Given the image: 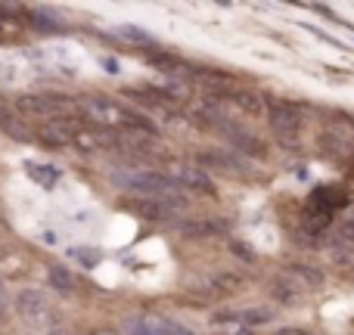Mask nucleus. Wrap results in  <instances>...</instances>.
<instances>
[{
	"mask_svg": "<svg viewBox=\"0 0 354 335\" xmlns=\"http://www.w3.org/2000/svg\"><path fill=\"white\" fill-rule=\"evenodd\" d=\"M3 128H6V134L19 137V140H25V137H28V131H25L22 124H16V122H12V118H6V122H3Z\"/></svg>",
	"mask_w": 354,
	"mask_h": 335,
	"instance_id": "nucleus-22",
	"label": "nucleus"
},
{
	"mask_svg": "<svg viewBox=\"0 0 354 335\" xmlns=\"http://www.w3.org/2000/svg\"><path fill=\"white\" fill-rule=\"evenodd\" d=\"M224 137L233 143V153H239V155H252V159H264L268 155V149H264V143L258 140L255 134H249L245 128H227L224 131Z\"/></svg>",
	"mask_w": 354,
	"mask_h": 335,
	"instance_id": "nucleus-9",
	"label": "nucleus"
},
{
	"mask_svg": "<svg viewBox=\"0 0 354 335\" xmlns=\"http://www.w3.org/2000/svg\"><path fill=\"white\" fill-rule=\"evenodd\" d=\"M199 162L208 168H224V171H230V174L243 168L236 155H227V153H199Z\"/></svg>",
	"mask_w": 354,
	"mask_h": 335,
	"instance_id": "nucleus-16",
	"label": "nucleus"
},
{
	"mask_svg": "<svg viewBox=\"0 0 354 335\" xmlns=\"http://www.w3.org/2000/svg\"><path fill=\"white\" fill-rule=\"evenodd\" d=\"M205 286L212 289L214 295H233L245 286V280L239 274H233V270H214V274H208Z\"/></svg>",
	"mask_w": 354,
	"mask_h": 335,
	"instance_id": "nucleus-13",
	"label": "nucleus"
},
{
	"mask_svg": "<svg viewBox=\"0 0 354 335\" xmlns=\"http://www.w3.org/2000/svg\"><path fill=\"white\" fill-rule=\"evenodd\" d=\"M47 280H50V286H53L59 295H75V289H78L75 274H72V270H66V267H50L47 270Z\"/></svg>",
	"mask_w": 354,
	"mask_h": 335,
	"instance_id": "nucleus-15",
	"label": "nucleus"
},
{
	"mask_svg": "<svg viewBox=\"0 0 354 335\" xmlns=\"http://www.w3.org/2000/svg\"><path fill=\"white\" fill-rule=\"evenodd\" d=\"M72 143L78 149H84V153H97V149L115 146V134H109V131H103V128H75Z\"/></svg>",
	"mask_w": 354,
	"mask_h": 335,
	"instance_id": "nucleus-11",
	"label": "nucleus"
},
{
	"mask_svg": "<svg viewBox=\"0 0 354 335\" xmlns=\"http://www.w3.org/2000/svg\"><path fill=\"white\" fill-rule=\"evenodd\" d=\"M16 311L22 314L28 323H35V326L50 323V317H53V311H50L47 298H44L41 292H35V289H25V292L16 295Z\"/></svg>",
	"mask_w": 354,
	"mask_h": 335,
	"instance_id": "nucleus-6",
	"label": "nucleus"
},
{
	"mask_svg": "<svg viewBox=\"0 0 354 335\" xmlns=\"http://www.w3.org/2000/svg\"><path fill=\"white\" fill-rule=\"evenodd\" d=\"M270 295H274L277 301H280V305H295V289L289 286L286 280H277V283H270Z\"/></svg>",
	"mask_w": 354,
	"mask_h": 335,
	"instance_id": "nucleus-20",
	"label": "nucleus"
},
{
	"mask_svg": "<svg viewBox=\"0 0 354 335\" xmlns=\"http://www.w3.org/2000/svg\"><path fill=\"white\" fill-rule=\"evenodd\" d=\"M28 174L35 177L37 183H44V186H50V183H56V177H59V171L50 168V165H28Z\"/></svg>",
	"mask_w": 354,
	"mask_h": 335,
	"instance_id": "nucleus-21",
	"label": "nucleus"
},
{
	"mask_svg": "<svg viewBox=\"0 0 354 335\" xmlns=\"http://www.w3.org/2000/svg\"><path fill=\"white\" fill-rule=\"evenodd\" d=\"M10 301V295H6V283L0 280V311H3V305Z\"/></svg>",
	"mask_w": 354,
	"mask_h": 335,
	"instance_id": "nucleus-27",
	"label": "nucleus"
},
{
	"mask_svg": "<svg viewBox=\"0 0 354 335\" xmlns=\"http://www.w3.org/2000/svg\"><path fill=\"white\" fill-rule=\"evenodd\" d=\"M84 115L103 131L128 128V131H143V134H149V137L156 134V124L149 122L147 115H140V112L128 109V106L115 103V99H109V97H91L84 103Z\"/></svg>",
	"mask_w": 354,
	"mask_h": 335,
	"instance_id": "nucleus-1",
	"label": "nucleus"
},
{
	"mask_svg": "<svg viewBox=\"0 0 354 335\" xmlns=\"http://www.w3.org/2000/svg\"><path fill=\"white\" fill-rule=\"evenodd\" d=\"M124 208H128L131 214H137L140 220H165V218H171V211H174L168 202L143 199V195H137V199H124Z\"/></svg>",
	"mask_w": 354,
	"mask_h": 335,
	"instance_id": "nucleus-8",
	"label": "nucleus"
},
{
	"mask_svg": "<svg viewBox=\"0 0 354 335\" xmlns=\"http://www.w3.org/2000/svg\"><path fill=\"white\" fill-rule=\"evenodd\" d=\"M230 99H233V106H239V109L249 112V115H261L264 103H268V99L258 97V93H233Z\"/></svg>",
	"mask_w": 354,
	"mask_h": 335,
	"instance_id": "nucleus-19",
	"label": "nucleus"
},
{
	"mask_svg": "<svg viewBox=\"0 0 354 335\" xmlns=\"http://www.w3.org/2000/svg\"><path fill=\"white\" fill-rule=\"evenodd\" d=\"M112 183L131 195H143V199L171 202L180 195V189H177V183L171 177L153 174V171H115V174H112Z\"/></svg>",
	"mask_w": 354,
	"mask_h": 335,
	"instance_id": "nucleus-2",
	"label": "nucleus"
},
{
	"mask_svg": "<svg viewBox=\"0 0 354 335\" xmlns=\"http://www.w3.org/2000/svg\"><path fill=\"white\" fill-rule=\"evenodd\" d=\"M230 251H233V255H236V258H243V261H255V255H252V251L249 249H245V242H230Z\"/></svg>",
	"mask_w": 354,
	"mask_h": 335,
	"instance_id": "nucleus-23",
	"label": "nucleus"
},
{
	"mask_svg": "<svg viewBox=\"0 0 354 335\" xmlns=\"http://www.w3.org/2000/svg\"><path fill=\"white\" fill-rule=\"evenodd\" d=\"M174 335H196L193 329H187V326H180V323H177V329H174Z\"/></svg>",
	"mask_w": 354,
	"mask_h": 335,
	"instance_id": "nucleus-28",
	"label": "nucleus"
},
{
	"mask_svg": "<svg viewBox=\"0 0 354 335\" xmlns=\"http://www.w3.org/2000/svg\"><path fill=\"white\" fill-rule=\"evenodd\" d=\"M264 115L274 131V137L283 143V149H299L301 143V112L295 103L286 99H268L264 103Z\"/></svg>",
	"mask_w": 354,
	"mask_h": 335,
	"instance_id": "nucleus-3",
	"label": "nucleus"
},
{
	"mask_svg": "<svg viewBox=\"0 0 354 335\" xmlns=\"http://www.w3.org/2000/svg\"><path fill=\"white\" fill-rule=\"evenodd\" d=\"M342 236L348 239V242H354V220H345L342 224Z\"/></svg>",
	"mask_w": 354,
	"mask_h": 335,
	"instance_id": "nucleus-25",
	"label": "nucleus"
},
{
	"mask_svg": "<svg viewBox=\"0 0 354 335\" xmlns=\"http://www.w3.org/2000/svg\"><path fill=\"white\" fill-rule=\"evenodd\" d=\"M218 233H224V224H221V220H199V224H187V227H183V236H189V239L218 236Z\"/></svg>",
	"mask_w": 354,
	"mask_h": 335,
	"instance_id": "nucleus-17",
	"label": "nucleus"
},
{
	"mask_svg": "<svg viewBox=\"0 0 354 335\" xmlns=\"http://www.w3.org/2000/svg\"><path fill=\"white\" fill-rule=\"evenodd\" d=\"M177 323L168 317H131L124 323L128 335H174Z\"/></svg>",
	"mask_w": 354,
	"mask_h": 335,
	"instance_id": "nucleus-10",
	"label": "nucleus"
},
{
	"mask_svg": "<svg viewBox=\"0 0 354 335\" xmlns=\"http://www.w3.org/2000/svg\"><path fill=\"white\" fill-rule=\"evenodd\" d=\"M289 276H299L305 286H314V289L324 286V274L317 267H308V264H289Z\"/></svg>",
	"mask_w": 354,
	"mask_h": 335,
	"instance_id": "nucleus-18",
	"label": "nucleus"
},
{
	"mask_svg": "<svg viewBox=\"0 0 354 335\" xmlns=\"http://www.w3.org/2000/svg\"><path fill=\"white\" fill-rule=\"evenodd\" d=\"M342 205H348V195H345L342 189L320 186V189H314V195H311V208H314V211L330 214V218H333V211H336V208H342Z\"/></svg>",
	"mask_w": 354,
	"mask_h": 335,
	"instance_id": "nucleus-12",
	"label": "nucleus"
},
{
	"mask_svg": "<svg viewBox=\"0 0 354 335\" xmlns=\"http://www.w3.org/2000/svg\"><path fill=\"white\" fill-rule=\"evenodd\" d=\"M19 109L35 118H62V112L72 109V99L56 97V93H35V97L19 99Z\"/></svg>",
	"mask_w": 354,
	"mask_h": 335,
	"instance_id": "nucleus-4",
	"label": "nucleus"
},
{
	"mask_svg": "<svg viewBox=\"0 0 354 335\" xmlns=\"http://www.w3.org/2000/svg\"><path fill=\"white\" fill-rule=\"evenodd\" d=\"M0 326H3V311H0Z\"/></svg>",
	"mask_w": 354,
	"mask_h": 335,
	"instance_id": "nucleus-29",
	"label": "nucleus"
},
{
	"mask_svg": "<svg viewBox=\"0 0 354 335\" xmlns=\"http://www.w3.org/2000/svg\"><path fill=\"white\" fill-rule=\"evenodd\" d=\"M171 180L177 183V189H187V193H193V195H214L218 193L212 174L202 168H183V171H177Z\"/></svg>",
	"mask_w": 354,
	"mask_h": 335,
	"instance_id": "nucleus-7",
	"label": "nucleus"
},
{
	"mask_svg": "<svg viewBox=\"0 0 354 335\" xmlns=\"http://www.w3.org/2000/svg\"><path fill=\"white\" fill-rule=\"evenodd\" d=\"M35 137L50 149H66V146H72L75 124H72V118H50V122H44L35 131Z\"/></svg>",
	"mask_w": 354,
	"mask_h": 335,
	"instance_id": "nucleus-5",
	"label": "nucleus"
},
{
	"mask_svg": "<svg viewBox=\"0 0 354 335\" xmlns=\"http://www.w3.org/2000/svg\"><path fill=\"white\" fill-rule=\"evenodd\" d=\"M264 320H268V311H258V307L218 314V323H236V326H258V323H264Z\"/></svg>",
	"mask_w": 354,
	"mask_h": 335,
	"instance_id": "nucleus-14",
	"label": "nucleus"
},
{
	"mask_svg": "<svg viewBox=\"0 0 354 335\" xmlns=\"http://www.w3.org/2000/svg\"><path fill=\"white\" fill-rule=\"evenodd\" d=\"M274 335H308V332L299 329V326H283V329H277Z\"/></svg>",
	"mask_w": 354,
	"mask_h": 335,
	"instance_id": "nucleus-24",
	"label": "nucleus"
},
{
	"mask_svg": "<svg viewBox=\"0 0 354 335\" xmlns=\"http://www.w3.org/2000/svg\"><path fill=\"white\" fill-rule=\"evenodd\" d=\"M122 35L124 37H134V41H147V35H140V31H134V28H124Z\"/></svg>",
	"mask_w": 354,
	"mask_h": 335,
	"instance_id": "nucleus-26",
	"label": "nucleus"
}]
</instances>
